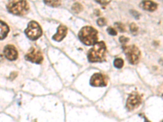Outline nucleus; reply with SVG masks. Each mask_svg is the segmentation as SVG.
I'll return each instance as SVG.
<instances>
[{"label":"nucleus","mask_w":163,"mask_h":122,"mask_svg":"<svg viewBox=\"0 0 163 122\" xmlns=\"http://www.w3.org/2000/svg\"><path fill=\"white\" fill-rule=\"evenodd\" d=\"M90 84L92 86H96V87H100V86H105L108 84V79L106 76L101 74V73H95L92 75L91 80H90Z\"/></svg>","instance_id":"obj_8"},{"label":"nucleus","mask_w":163,"mask_h":122,"mask_svg":"<svg viewBox=\"0 0 163 122\" xmlns=\"http://www.w3.org/2000/svg\"><path fill=\"white\" fill-rule=\"evenodd\" d=\"M7 7L11 13L17 16H24L30 10L29 4L25 0H9Z\"/></svg>","instance_id":"obj_3"},{"label":"nucleus","mask_w":163,"mask_h":122,"mask_svg":"<svg viewBox=\"0 0 163 122\" xmlns=\"http://www.w3.org/2000/svg\"><path fill=\"white\" fill-rule=\"evenodd\" d=\"M25 59L34 63H41L43 60V55L40 51L32 47L25 55Z\"/></svg>","instance_id":"obj_6"},{"label":"nucleus","mask_w":163,"mask_h":122,"mask_svg":"<svg viewBox=\"0 0 163 122\" xmlns=\"http://www.w3.org/2000/svg\"><path fill=\"white\" fill-rule=\"evenodd\" d=\"M140 7L146 11H156L157 8V4L156 2L151 1V0H144L140 3Z\"/></svg>","instance_id":"obj_11"},{"label":"nucleus","mask_w":163,"mask_h":122,"mask_svg":"<svg viewBox=\"0 0 163 122\" xmlns=\"http://www.w3.org/2000/svg\"><path fill=\"white\" fill-rule=\"evenodd\" d=\"M3 54L5 57L9 60H15L18 57V52L16 48L12 45H7L5 47L3 50Z\"/></svg>","instance_id":"obj_9"},{"label":"nucleus","mask_w":163,"mask_h":122,"mask_svg":"<svg viewBox=\"0 0 163 122\" xmlns=\"http://www.w3.org/2000/svg\"><path fill=\"white\" fill-rule=\"evenodd\" d=\"M9 32V27L6 23L0 20V40L5 39Z\"/></svg>","instance_id":"obj_12"},{"label":"nucleus","mask_w":163,"mask_h":122,"mask_svg":"<svg viewBox=\"0 0 163 122\" xmlns=\"http://www.w3.org/2000/svg\"><path fill=\"white\" fill-rule=\"evenodd\" d=\"M132 13L136 16V18H137V19L139 18V13H138V12H136V11H132Z\"/></svg>","instance_id":"obj_22"},{"label":"nucleus","mask_w":163,"mask_h":122,"mask_svg":"<svg viewBox=\"0 0 163 122\" xmlns=\"http://www.w3.org/2000/svg\"><path fill=\"white\" fill-rule=\"evenodd\" d=\"M119 41H120V43H122V44H125V43H127L128 41H129V39L128 38H127V37H124V36H122L119 39Z\"/></svg>","instance_id":"obj_20"},{"label":"nucleus","mask_w":163,"mask_h":122,"mask_svg":"<svg viewBox=\"0 0 163 122\" xmlns=\"http://www.w3.org/2000/svg\"><path fill=\"white\" fill-rule=\"evenodd\" d=\"M124 52L127 58L130 63L132 64H136L139 63L140 59V51L136 46H129L124 47Z\"/></svg>","instance_id":"obj_4"},{"label":"nucleus","mask_w":163,"mask_h":122,"mask_svg":"<svg viewBox=\"0 0 163 122\" xmlns=\"http://www.w3.org/2000/svg\"><path fill=\"white\" fill-rule=\"evenodd\" d=\"M114 66H115L117 68H122L123 67V64H124V61L123 59H121V58H118L114 60V63H113Z\"/></svg>","instance_id":"obj_15"},{"label":"nucleus","mask_w":163,"mask_h":122,"mask_svg":"<svg viewBox=\"0 0 163 122\" xmlns=\"http://www.w3.org/2000/svg\"><path fill=\"white\" fill-rule=\"evenodd\" d=\"M43 2H45V4L50 7H59L61 5V0H43Z\"/></svg>","instance_id":"obj_13"},{"label":"nucleus","mask_w":163,"mask_h":122,"mask_svg":"<svg viewBox=\"0 0 163 122\" xmlns=\"http://www.w3.org/2000/svg\"><path fill=\"white\" fill-rule=\"evenodd\" d=\"M80 40L85 44V45L91 46L94 45L97 43L98 40V33L97 30L91 26H85L80 30L79 34Z\"/></svg>","instance_id":"obj_2"},{"label":"nucleus","mask_w":163,"mask_h":122,"mask_svg":"<svg viewBox=\"0 0 163 122\" xmlns=\"http://www.w3.org/2000/svg\"><path fill=\"white\" fill-rule=\"evenodd\" d=\"M105 52H106V46L104 42L95 43L94 47L88 52V55H87L88 60L91 63L101 62L104 60Z\"/></svg>","instance_id":"obj_1"},{"label":"nucleus","mask_w":163,"mask_h":122,"mask_svg":"<svg viewBox=\"0 0 163 122\" xmlns=\"http://www.w3.org/2000/svg\"><path fill=\"white\" fill-rule=\"evenodd\" d=\"M97 24L98 25H100V26H104V25H106V20L103 17L100 18L99 20H97Z\"/></svg>","instance_id":"obj_18"},{"label":"nucleus","mask_w":163,"mask_h":122,"mask_svg":"<svg viewBox=\"0 0 163 122\" xmlns=\"http://www.w3.org/2000/svg\"><path fill=\"white\" fill-rule=\"evenodd\" d=\"M72 10L76 13H79L83 10V7H82V5L80 4L79 2H75L74 4L73 5Z\"/></svg>","instance_id":"obj_14"},{"label":"nucleus","mask_w":163,"mask_h":122,"mask_svg":"<svg viewBox=\"0 0 163 122\" xmlns=\"http://www.w3.org/2000/svg\"><path fill=\"white\" fill-rule=\"evenodd\" d=\"M108 33H109L110 35H112V36H115V35H117V31L115 30V29H113V28H109L108 29Z\"/></svg>","instance_id":"obj_19"},{"label":"nucleus","mask_w":163,"mask_h":122,"mask_svg":"<svg viewBox=\"0 0 163 122\" xmlns=\"http://www.w3.org/2000/svg\"><path fill=\"white\" fill-rule=\"evenodd\" d=\"M25 34L31 40H36L43 34V31L38 23L31 21L29 23L27 29L25 30Z\"/></svg>","instance_id":"obj_5"},{"label":"nucleus","mask_w":163,"mask_h":122,"mask_svg":"<svg viewBox=\"0 0 163 122\" xmlns=\"http://www.w3.org/2000/svg\"><path fill=\"white\" fill-rule=\"evenodd\" d=\"M96 2H99L100 4H102V5H107L108 4V2H107L106 0H95Z\"/></svg>","instance_id":"obj_21"},{"label":"nucleus","mask_w":163,"mask_h":122,"mask_svg":"<svg viewBox=\"0 0 163 122\" xmlns=\"http://www.w3.org/2000/svg\"><path fill=\"white\" fill-rule=\"evenodd\" d=\"M67 33H68V29L65 25H60L57 29V33L55 34L52 39L56 42H61L65 39Z\"/></svg>","instance_id":"obj_10"},{"label":"nucleus","mask_w":163,"mask_h":122,"mask_svg":"<svg viewBox=\"0 0 163 122\" xmlns=\"http://www.w3.org/2000/svg\"><path fill=\"white\" fill-rule=\"evenodd\" d=\"M141 102H142V99H141L140 95H138L137 93H133L127 99V108L128 110L132 111V110L137 108L141 104Z\"/></svg>","instance_id":"obj_7"},{"label":"nucleus","mask_w":163,"mask_h":122,"mask_svg":"<svg viewBox=\"0 0 163 122\" xmlns=\"http://www.w3.org/2000/svg\"><path fill=\"white\" fill-rule=\"evenodd\" d=\"M115 25L116 28H117L119 31L125 32V26L123 24H122V23H116Z\"/></svg>","instance_id":"obj_17"},{"label":"nucleus","mask_w":163,"mask_h":122,"mask_svg":"<svg viewBox=\"0 0 163 122\" xmlns=\"http://www.w3.org/2000/svg\"><path fill=\"white\" fill-rule=\"evenodd\" d=\"M130 30H131V32H132V34H136L138 33L139 29H138V26L136 25V24L132 23V24H131V25H130Z\"/></svg>","instance_id":"obj_16"}]
</instances>
